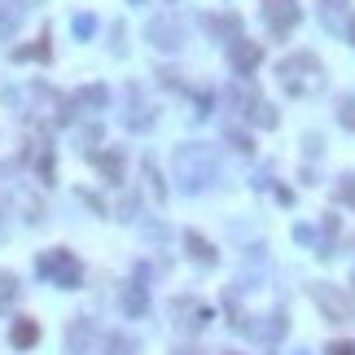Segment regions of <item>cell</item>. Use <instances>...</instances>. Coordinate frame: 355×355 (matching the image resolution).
<instances>
[{
	"mask_svg": "<svg viewBox=\"0 0 355 355\" xmlns=\"http://www.w3.org/2000/svg\"><path fill=\"white\" fill-rule=\"evenodd\" d=\"M338 202H347L355 211V175H342L338 180Z\"/></svg>",
	"mask_w": 355,
	"mask_h": 355,
	"instance_id": "obj_17",
	"label": "cell"
},
{
	"mask_svg": "<svg viewBox=\"0 0 355 355\" xmlns=\"http://www.w3.org/2000/svg\"><path fill=\"white\" fill-rule=\"evenodd\" d=\"M0 237H5V219H0Z\"/></svg>",
	"mask_w": 355,
	"mask_h": 355,
	"instance_id": "obj_26",
	"label": "cell"
},
{
	"mask_svg": "<svg viewBox=\"0 0 355 355\" xmlns=\"http://www.w3.org/2000/svg\"><path fill=\"white\" fill-rule=\"evenodd\" d=\"M110 355H136V342H127L123 334H114L110 338Z\"/></svg>",
	"mask_w": 355,
	"mask_h": 355,
	"instance_id": "obj_20",
	"label": "cell"
},
{
	"mask_svg": "<svg viewBox=\"0 0 355 355\" xmlns=\"http://www.w3.org/2000/svg\"><path fill=\"white\" fill-rule=\"evenodd\" d=\"M123 307H127V316H145L149 312V294H145L140 281H132V286L123 290Z\"/></svg>",
	"mask_w": 355,
	"mask_h": 355,
	"instance_id": "obj_12",
	"label": "cell"
},
{
	"mask_svg": "<svg viewBox=\"0 0 355 355\" xmlns=\"http://www.w3.org/2000/svg\"><path fill=\"white\" fill-rule=\"evenodd\" d=\"M40 277H49L53 286H62V290H79L84 268H79V259L70 250H49V255H40Z\"/></svg>",
	"mask_w": 355,
	"mask_h": 355,
	"instance_id": "obj_3",
	"label": "cell"
},
{
	"mask_svg": "<svg viewBox=\"0 0 355 355\" xmlns=\"http://www.w3.org/2000/svg\"><path fill=\"white\" fill-rule=\"evenodd\" d=\"M321 5H325V27L334 31L338 18H342V9H347V0H321Z\"/></svg>",
	"mask_w": 355,
	"mask_h": 355,
	"instance_id": "obj_16",
	"label": "cell"
},
{
	"mask_svg": "<svg viewBox=\"0 0 355 355\" xmlns=\"http://www.w3.org/2000/svg\"><path fill=\"white\" fill-rule=\"evenodd\" d=\"M145 35H149L153 49H162V53H175V49L184 44V27H180V22H175L171 14H167V18H153Z\"/></svg>",
	"mask_w": 355,
	"mask_h": 355,
	"instance_id": "obj_6",
	"label": "cell"
},
{
	"mask_svg": "<svg viewBox=\"0 0 355 355\" xmlns=\"http://www.w3.org/2000/svg\"><path fill=\"white\" fill-rule=\"evenodd\" d=\"M105 101H110V92H105L101 84H88V88H79V97H75V105H88V110H101Z\"/></svg>",
	"mask_w": 355,
	"mask_h": 355,
	"instance_id": "obj_15",
	"label": "cell"
},
{
	"mask_svg": "<svg viewBox=\"0 0 355 355\" xmlns=\"http://www.w3.org/2000/svg\"><path fill=\"white\" fill-rule=\"evenodd\" d=\"M92 27H97V18H92V14H79V18H75V35H79V40L92 35Z\"/></svg>",
	"mask_w": 355,
	"mask_h": 355,
	"instance_id": "obj_22",
	"label": "cell"
},
{
	"mask_svg": "<svg viewBox=\"0 0 355 355\" xmlns=\"http://www.w3.org/2000/svg\"><path fill=\"white\" fill-rule=\"evenodd\" d=\"M329 355H355V347H351V342H334V347H329Z\"/></svg>",
	"mask_w": 355,
	"mask_h": 355,
	"instance_id": "obj_24",
	"label": "cell"
},
{
	"mask_svg": "<svg viewBox=\"0 0 355 355\" xmlns=\"http://www.w3.org/2000/svg\"><path fill=\"white\" fill-rule=\"evenodd\" d=\"M18 62H27V57H49V35H44L40 44H31V49H14Z\"/></svg>",
	"mask_w": 355,
	"mask_h": 355,
	"instance_id": "obj_18",
	"label": "cell"
},
{
	"mask_svg": "<svg viewBox=\"0 0 355 355\" xmlns=\"http://www.w3.org/2000/svg\"><path fill=\"white\" fill-rule=\"evenodd\" d=\"M175 355H193V351H175Z\"/></svg>",
	"mask_w": 355,
	"mask_h": 355,
	"instance_id": "obj_27",
	"label": "cell"
},
{
	"mask_svg": "<svg viewBox=\"0 0 355 355\" xmlns=\"http://www.w3.org/2000/svg\"><path fill=\"white\" fill-rule=\"evenodd\" d=\"M233 105H246V114H250V123L259 127H277V110L259 97V92H233Z\"/></svg>",
	"mask_w": 355,
	"mask_h": 355,
	"instance_id": "obj_8",
	"label": "cell"
},
{
	"mask_svg": "<svg viewBox=\"0 0 355 355\" xmlns=\"http://www.w3.org/2000/svg\"><path fill=\"white\" fill-rule=\"evenodd\" d=\"M312 299L325 307L329 321H338V325H342V321H351V299H347V294H334V290L325 286V281H316V286H312Z\"/></svg>",
	"mask_w": 355,
	"mask_h": 355,
	"instance_id": "obj_7",
	"label": "cell"
},
{
	"mask_svg": "<svg viewBox=\"0 0 355 355\" xmlns=\"http://www.w3.org/2000/svg\"><path fill=\"white\" fill-rule=\"evenodd\" d=\"M22 18H27V0H0V40H9L22 27Z\"/></svg>",
	"mask_w": 355,
	"mask_h": 355,
	"instance_id": "obj_10",
	"label": "cell"
},
{
	"mask_svg": "<svg viewBox=\"0 0 355 355\" xmlns=\"http://www.w3.org/2000/svg\"><path fill=\"white\" fill-rule=\"evenodd\" d=\"M175 180L189 193H202L219 180V153L211 145H180L175 149Z\"/></svg>",
	"mask_w": 355,
	"mask_h": 355,
	"instance_id": "obj_1",
	"label": "cell"
},
{
	"mask_svg": "<svg viewBox=\"0 0 355 355\" xmlns=\"http://www.w3.org/2000/svg\"><path fill=\"white\" fill-rule=\"evenodd\" d=\"M123 101H127V110H123V127H127V132H149V127H153V105L145 101L140 84H127Z\"/></svg>",
	"mask_w": 355,
	"mask_h": 355,
	"instance_id": "obj_4",
	"label": "cell"
},
{
	"mask_svg": "<svg viewBox=\"0 0 355 355\" xmlns=\"http://www.w3.org/2000/svg\"><path fill=\"white\" fill-rule=\"evenodd\" d=\"M233 75H255V66L263 62V49L259 44H250V40H233Z\"/></svg>",
	"mask_w": 355,
	"mask_h": 355,
	"instance_id": "obj_9",
	"label": "cell"
},
{
	"mask_svg": "<svg viewBox=\"0 0 355 355\" xmlns=\"http://www.w3.org/2000/svg\"><path fill=\"white\" fill-rule=\"evenodd\" d=\"M299 18H303L299 0H263V22L272 35H290L299 27Z\"/></svg>",
	"mask_w": 355,
	"mask_h": 355,
	"instance_id": "obj_5",
	"label": "cell"
},
{
	"mask_svg": "<svg viewBox=\"0 0 355 355\" xmlns=\"http://www.w3.org/2000/svg\"><path fill=\"white\" fill-rule=\"evenodd\" d=\"M347 35H351V44H355V18H351V22H347Z\"/></svg>",
	"mask_w": 355,
	"mask_h": 355,
	"instance_id": "obj_25",
	"label": "cell"
},
{
	"mask_svg": "<svg viewBox=\"0 0 355 355\" xmlns=\"http://www.w3.org/2000/svg\"><path fill=\"white\" fill-rule=\"evenodd\" d=\"M184 246H189V255H193L202 268H215V250H211V241H206V237H197V233H184Z\"/></svg>",
	"mask_w": 355,
	"mask_h": 355,
	"instance_id": "obj_13",
	"label": "cell"
},
{
	"mask_svg": "<svg viewBox=\"0 0 355 355\" xmlns=\"http://www.w3.org/2000/svg\"><path fill=\"white\" fill-rule=\"evenodd\" d=\"M14 294H18V281L9 277V272H0V307H5L9 299H14Z\"/></svg>",
	"mask_w": 355,
	"mask_h": 355,
	"instance_id": "obj_19",
	"label": "cell"
},
{
	"mask_svg": "<svg viewBox=\"0 0 355 355\" xmlns=\"http://www.w3.org/2000/svg\"><path fill=\"white\" fill-rule=\"evenodd\" d=\"M338 118H342V127H351V132H355V101L351 97L338 105Z\"/></svg>",
	"mask_w": 355,
	"mask_h": 355,
	"instance_id": "obj_21",
	"label": "cell"
},
{
	"mask_svg": "<svg viewBox=\"0 0 355 355\" xmlns=\"http://www.w3.org/2000/svg\"><path fill=\"white\" fill-rule=\"evenodd\" d=\"M351 281H355V277H351Z\"/></svg>",
	"mask_w": 355,
	"mask_h": 355,
	"instance_id": "obj_28",
	"label": "cell"
},
{
	"mask_svg": "<svg viewBox=\"0 0 355 355\" xmlns=\"http://www.w3.org/2000/svg\"><path fill=\"white\" fill-rule=\"evenodd\" d=\"M281 75V88L290 92V97H312V92L325 88V66L316 53H290L286 62L277 66Z\"/></svg>",
	"mask_w": 355,
	"mask_h": 355,
	"instance_id": "obj_2",
	"label": "cell"
},
{
	"mask_svg": "<svg viewBox=\"0 0 355 355\" xmlns=\"http://www.w3.org/2000/svg\"><path fill=\"white\" fill-rule=\"evenodd\" d=\"M228 140H233V145L241 149V153H250V149H255V145H250V136H246V132H233V127H228Z\"/></svg>",
	"mask_w": 355,
	"mask_h": 355,
	"instance_id": "obj_23",
	"label": "cell"
},
{
	"mask_svg": "<svg viewBox=\"0 0 355 355\" xmlns=\"http://www.w3.org/2000/svg\"><path fill=\"white\" fill-rule=\"evenodd\" d=\"M9 342H14L18 351L35 347V342H40V325H35L31 316H22V321H14V329H9Z\"/></svg>",
	"mask_w": 355,
	"mask_h": 355,
	"instance_id": "obj_11",
	"label": "cell"
},
{
	"mask_svg": "<svg viewBox=\"0 0 355 355\" xmlns=\"http://www.w3.org/2000/svg\"><path fill=\"white\" fill-rule=\"evenodd\" d=\"M97 167H101V175H105V180H123V153H118V149H110V153H97Z\"/></svg>",
	"mask_w": 355,
	"mask_h": 355,
	"instance_id": "obj_14",
	"label": "cell"
}]
</instances>
